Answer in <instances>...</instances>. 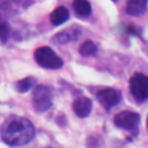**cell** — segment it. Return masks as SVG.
I'll return each instance as SVG.
<instances>
[{
    "label": "cell",
    "instance_id": "cell-4",
    "mask_svg": "<svg viewBox=\"0 0 148 148\" xmlns=\"http://www.w3.org/2000/svg\"><path fill=\"white\" fill-rule=\"evenodd\" d=\"M53 92L49 86H37L34 90L32 103L34 108L38 112H45L52 106Z\"/></svg>",
    "mask_w": 148,
    "mask_h": 148
},
{
    "label": "cell",
    "instance_id": "cell-14",
    "mask_svg": "<svg viewBox=\"0 0 148 148\" xmlns=\"http://www.w3.org/2000/svg\"><path fill=\"white\" fill-rule=\"evenodd\" d=\"M34 83H35V79L31 77V76H28V77H24V79L16 82V89L20 92H25V91L31 89Z\"/></svg>",
    "mask_w": 148,
    "mask_h": 148
},
{
    "label": "cell",
    "instance_id": "cell-6",
    "mask_svg": "<svg viewBox=\"0 0 148 148\" xmlns=\"http://www.w3.org/2000/svg\"><path fill=\"white\" fill-rule=\"evenodd\" d=\"M96 97H97V101L101 103V105L105 110H110L120 102L121 94L120 91L113 88H104L97 92Z\"/></svg>",
    "mask_w": 148,
    "mask_h": 148
},
{
    "label": "cell",
    "instance_id": "cell-17",
    "mask_svg": "<svg viewBox=\"0 0 148 148\" xmlns=\"http://www.w3.org/2000/svg\"><path fill=\"white\" fill-rule=\"evenodd\" d=\"M49 148H51V147H49Z\"/></svg>",
    "mask_w": 148,
    "mask_h": 148
},
{
    "label": "cell",
    "instance_id": "cell-15",
    "mask_svg": "<svg viewBox=\"0 0 148 148\" xmlns=\"http://www.w3.org/2000/svg\"><path fill=\"white\" fill-rule=\"evenodd\" d=\"M9 32H10V27L9 24L3 21L0 16V40L2 43H6L7 39L9 38Z\"/></svg>",
    "mask_w": 148,
    "mask_h": 148
},
{
    "label": "cell",
    "instance_id": "cell-12",
    "mask_svg": "<svg viewBox=\"0 0 148 148\" xmlns=\"http://www.w3.org/2000/svg\"><path fill=\"white\" fill-rule=\"evenodd\" d=\"M73 8L75 13L82 17H87L91 14V5L88 0H74Z\"/></svg>",
    "mask_w": 148,
    "mask_h": 148
},
{
    "label": "cell",
    "instance_id": "cell-2",
    "mask_svg": "<svg viewBox=\"0 0 148 148\" xmlns=\"http://www.w3.org/2000/svg\"><path fill=\"white\" fill-rule=\"evenodd\" d=\"M35 60L36 62L44 67V68H49V69H58L61 68L64 65L62 59L49 46H40L38 47L35 53H34Z\"/></svg>",
    "mask_w": 148,
    "mask_h": 148
},
{
    "label": "cell",
    "instance_id": "cell-16",
    "mask_svg": "<svg viewBox=\"0 0 148 148\" xmlns=\"http://www.w3.org/2000/svg\"><path fill=\"white\" fill-rule=\"evenodd\" d=\"M112 1H114V2H116V1H118V0H112Z\"/></svg>",
    "mask_w": 148,
    "mask_h": 148
},
{
    "label": "cell",
    "instance_id": "cell-13",
    "mask_svg": "<svg viewBox=\"0 0 148 148\" xmlns=\"http://www.w3.org/2000/svg\"><path fill=\"white\" fill-rule=\"evenodd\" d=\"M96 52H97V46H96V44H95L92 40H90V39L83 42V43L80 45V47H79V53H80L82 57H90V56H94Z\"/></svg>",
    "mask_w": 148,
    "mask_h": 148
},
{
    "label": "cell",
    "instance_id": "cell-3",
    "mask_svg": "<svg viewBox=\"0 0 148 148\" xmlns=\"http://www.w3.org/2000/svg\"><path fill=\"white\" fill-rule=\"evenodd\" d=\"M130 90L138 103H142L148 97V77L143 73H135L130 79Z\"/></svg>",
    "mask_w": 148,
    "mask_h": 148
},
{
    "label": "cell",
    "instance_id": "cell-10",
    "mask_svg": "<svg viewBox=\"0 0 148 148\" xmlns=\"http://www.w3.org/2000/svg\"><path fill=\"white\" fill-rule=\"evenodd\" d=\"M148 0H127L126 13L131 16H141L147 10Z\"/></svg>",
    "mask_w": 148,
    "mask_h": 148
},
{
    "label": "cell",
    "instance_id": "cell-7",
    "mask_svg": "<svg viewBox=\"0 0 148 148\" xmlns=\"http://www.w3.org/2000/svg\"><path fill=\"white\" fill-rule=\"evenodd\" d=\"M34 3V0H0V9L6 14L17 15Z\"/></svg>",
    "mask_w": 148,
    "mask_h": 148
},
{
    "label": "cell",
    "instance_id": "cell-9",
    "mask_svg": "<svg viewBox=\"0 0 148 148\" xmlns=\"http://www.w3.org/2000/svg\"><path fill=\"white\" fill-rule=\"evenodd\" d=\"M92 109V102L88 97H79L73 103V110L80 118H86L90 114Z\"/></svg>",
    "mask_w": 148,
    "mask_h": 148
},
{
    "label": "cell",
    "instance_id": "cell-11",
    "mask_svg": "<svg viewBox=\"0 0 148 148\" xmlns=\"http://www.w3.org/2000/svg\"><path fill=\"white\" fill-rule=\"evenodd\" d=\"M68 18H69V12L64 6L57 7L50 14V21H51V23L53 25H60V24L65 23Z\"/></svg>",
    "mask_w": 148,
    "mask_h": 148
},
{
    "label": "cell",
    "instance_id": "cell-8",
    "mask_svg": "<svg viewBox=\"0 0 148 148\" xmlns=\"http://www.w3.org/2000/svg\"><path fill=\"white\" fill-rule=\"evenodd\" d=\"M81 36V29L79 27H69L68 29L61 30L56 34L52 38L53 43L57 44H66L68 42H75Z\"/></svg>",
    "mask_w": 148,
    "mask_h": 148
},
{
    "label": "cell",
    "instance_id": "cell-5",
    "mask_svg": "<svg viewBox=\"0 0 148 148\" xmlns=\"http://www.w3.org/2000/svg\"><path fill=\"white\" fill-rule=\"evenodd\" d=\"M113 123L118 128L134 131L140 124V114L133 111H121L113 117Z\"/></svg>",
    "mask_w": 148,
    "mask_h": 148
},
{
    "label": "cell",
    "instance_id": "cell-1",
    "mask_svg": "<svg viewBox=\"0 0 148 148\" xmlns=\"http://www.w3.org/2000/svg\"><path fill=\"white\" fill-rule=\"evenodd\" d=\"M2 141L10 147H18L29 143L35 136L32 123L20 116H10L2 124L0 130Z\"/></svg>",
    "mask_w": 148,
    "mask_h": 148
}]
</instances>
